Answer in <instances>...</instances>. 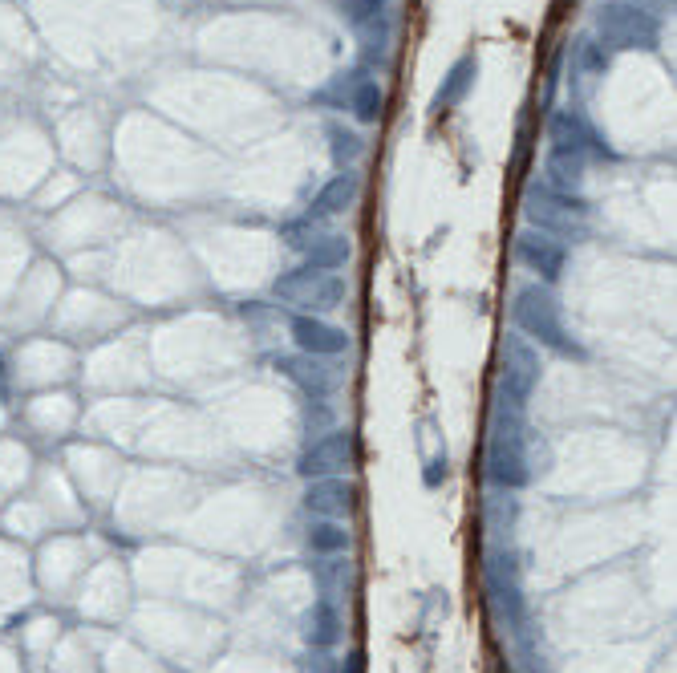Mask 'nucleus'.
Returning <instances> with one entry per match:
<instances>
[{"label":"nucleus","instance_id":"obj_15","mask_svg":"<svg viewBox=\"0 0 677 673\" xmlns=\"http://www.w3.org/2000/svg\"><path fill=\"white\" fill-rule=\"evenodd\" d=\"M471 82H475V57H463L455 69H450L446 86L434 94V114H446L455 102H463V94L471 90Z\"/></svg>","mask_w":677,"mask_h":673},{"label":"nucleus","instance_id":"obj_19","mask_svg":"<svg viewBox=\"0 0 677 673\" xmlns=\"http://www.w3.org/2000/svg\"><path fill=\"white\" fill-rule=\"evenodd\" d=\"M309 544H313V552H345L349 548V532L341 528V523H333V519H325V523H313V532H309Z\"/></svg>","mask_w":677,"mask_h":673},{"label":"nucleus","instance_id":"obj_1","mask_svg":"<svg viewBox=\"0 0 677 673\" xmlns=\"http://www.w3.org/2000/svg\"><path fill=\"white\" fill-rule=\"evenodd\" d=\"M511 317L515 325L523 329V337H532L564 357H584V349L568 337L564 329V317H560V305H556V296L544 288V284H523L515 292V305H511Z\"/></svg>","mask_w":677,"mask_h":673},{"label":"nucleus","instance_id":"obj_10","mask_svg":"<svg viewBox=\"0 0 677 673\" xmlns=\"http://www.w3.org/2000/svg\"><path fill=\"white\" fill-rule=\"evenodd\" d=\"M305 507L317 511V515H325V519H341V515H349V511L357 507V487H353L349 479H337V475L317 479V483L305 491Z\"/></svg>","mask_w":677,"mask_h":673},{"label":"nucleus","instance_id":"obj_3","mask_svg":"<svg viewBox=\"0 0 677 673\" xmlns=\"http://www.w3.org/2000/svg\"><path fill=\"white\" fill-rule=\"evenodd\" d=\"M596 33L613 49H657V41H661L657 17L629 5V0H609V5H600Z\"/></svg>","mask_w":677,"mask_h":673},{"label":"nucleus","instance_id":"obj_21","mask_svg":"<svg viewBox=\"0 0 677 673\" xmlns=\"http://www.w3.org/2000/svg\"><path fill=\"white\" fill-rule=\"evenodd\" d=\"M438 479H446V459H434L426 471V487H438Z\"/></svg>","mask_w":677,"mask_h":673},{"label":"nucleus","instance_id":"obj_20","mask_svg":"<svg viewBox=\"0 0 677 673\" xmlns=\"http://www.w3.org/2000/svg\"><path fill=\"white\" fill-rule=\"evenodd\" d=\"M329 138H333V159H337V163H353V159L365 151L361 138H357L353 130H345L341 122H333V126H329Z\"/></svg>","mask_w":677,"mask_h":673},{"label":"nucleus","instance_id":"obj_9","mask_svg":"<svg viewBox=\"0 0 677 673\" xmlns=\"http://www.w3.org/2000/svg\"><path fill=\"white\" fill-rule=\"evenodd\" d=\"M292 341L300 353L309 357H337V353H349V333L321 321V317H309V313H296L292 317Z\"/></svg>","mask_w":677,"mask_h":673},{"label":"nucleus","instance_id":"obj_14","mask_svg":"<svg viewBox=\"0 0 677 673\" xmlns=\"http://www.w3.org/2000/svg\"><path fill=\"white\" fill-rule=\"evenodd\" d=\"M548 138H552L556 151H584V142H592V134H588V126H584V118H580L576 110H560V114H552V122H548Z\"/></svg>","mask_w":677,"mask_h":673},{"label":"nucleus","instance_id":"obj_18","mask_svg":"<svg viewBox=\"0 0 677 673\" xmlns=\"http://www.w3.org/2000/svg\"><path fill=\"white\" fill-rule=\"evenodd\" d=\"M382 106H386V94L378 82H357L353 86V98H349V110L357 114V122H378L382 118Z\"/></svg>","mask_w":677,"mask_h":673},{"label":"nucleus","instance_id":"obj_17","mask_svg":"<svg viewBox=\"0 0 677 673\" xmlns=\"http://www.w3.org/2000/svg\"><path fill=\"white\" fill-rule=\"evenodd\" d=\"M345 260H349V240H341V236H321V240H313V248H309V264H305V268L337 272Z\"/></svg>","mask_w":677,"mask_h":673},{"label":"nucleus","instance_id":"obj_4","mask_svg":"<svg viewBox=\"0 0 677 673\" xmlns=\"http://www.w3.org/2000/svg\"><path fill=\"white\" fill-rule=\"evenodd\" d=\"M276 296H284V301L292 305H305L313 313H329V309H341L345 305V280L337 272H321V268H296L288 276H280L272 284Z\"/></svg>","mask_w":677,"mask_h":673},{"label":"nucleus","instance_id":"obj_13","mask_svg":"<svg viewBox=\"0 0 677 673\" xmlns=\"http://www.w3.org/2000/svg\"><path fill=\"white\" fill-rule=\"evenodd\" d=\"M584 183V151H556L548 155V187L572 195Z\"/></svg>","mask_w":677,"mask_h":673},{"label":"nucleus","instance_id":"obj_11","mask_svg":"<svg viewBox=\"0 0 677 673\" xmlns=\"http://www.w3.org/2000/svg\"><path fill=\"white\" fill-rule=\"evenodd\" d=\"M357 195H361V179H357V175H349V171H345V175H333V179L317 191L305 223H321V219H333V215L349 211V207L357 203Z\"/></svg>","mask_w":677,"mask_h":673},{"label":"nucleus","instance_id":"obj_5","mask_svg":"<svg viewBox=\"0 0 677 673\" xmlns=\"http://www.w3.org/2000/svg\"><path fill=\"white\" fill-rule=\"evenodd\" d=\"M528 215L540 223L544 236H580L584 232V215L588 207L576 199V195H564V191H552L548 183L544 187H532L528 191Z\"/></svg>","mask_w":677,"mask_h":673},{"label":"nucleus","instance_id":"obj_2","mask_svg":"<svg viewBox=\"0 0 677 673\" xmlns=\"http://www.w3.org/2000/svg\"><path fill=\"white\" fill-rule=\"evenodd\" d=\"M487 479L495 487L519 491L528 487L532 467H528V430L519 426V418H495L491 438H487Z\"/></svg>","mask_w":677,"mask_h":673},{"label":"nucleus","instance_id":"obj_16","mask_svg":"<svg viewBox=\"0 0 677 673\" xmlns=\"http://www.w3.org/2000/svg\"><path fill=\"white\" fill-rule=\"evenodd\" d=\"M305 637H309L313 645H321V649H329V645L341 637V617H337V609H333L329 601H317V605H313Z\"/></svg>","mask_w":677,"mask_h":673},{"label":"nucleus","instance_id":"obj_7","mask_svg":"<svg viewBox=\"0 0 677 673\" xmlns=\"http://www.w3.org/2000/svg\"><path fill=\"white\" fill-rule=\"evenodd\" d=\"M507 361H503V378H499V390L507 398L511 410H523L540 382V353L528 345V341H511L507 349Z\"/></svg>","mask_w":677,"mask_h":673},{"label":"nucleus","instance_id":"obj_6","mask_svg":"<svg viewBox=\"0 0 677 673\" xmlns=\"http://www.w3.org/2000/svg\"><path fill=\"white\" fill-rule=\"evenodd\" d=\"M357 459V442L349 430H333L325 438H317L313 446H305V455L296 459V471L305 479H329V475H341L349 471Z\"/></svg>","mask_w":677,"mask_h":673},{"label":"nucleus","instance_id":"obj_22","mask_svg":"<svg viewBox=\"0 0 677 673\" xmlns=\"http://www.w3.org/2000/svg\"><path fill=\"white\" fill-rule=\"evenodd\" d=\"M641 5H673V0H641Z\"/></svg>","mask_w":677,"mask_h":673},{"label":"nucleus","instance_id":"obj_8","mask_svg":"<svg viewBox=\"0 0 677 673\" xmlns=\"http://www.w3.org/2000/svg\"><path fill=\"white\" fill-rule=\"evenodd\" d=\"M515 260L528 268V272H536L540 280H556V276L564 272L568 252H564V244H560L556 236H544V232H519V236H515Z\"/></svg>","mask_w":677,"mask_h":673},{"label":"nucleus","instance_id":"obj_12","mask_svg":"<svg viewBox=\"0 0 677 673\" xmlns=\"http://www.w3.org/2000/svg\"><path fill=\"white\" fill-rule=\"evenodd\" d=\"M276 369L280 373H288L292 382H300V390L305 394H313V398H325V394H333L337 390V373H329L325 365H317V357H276Z\"/></svg>","mask_w":677,"mask_h":673}]
</instances>
